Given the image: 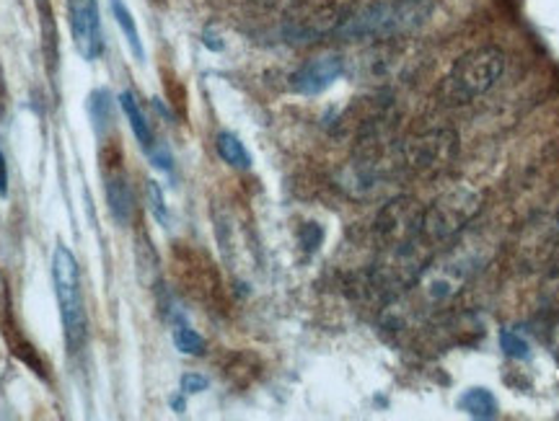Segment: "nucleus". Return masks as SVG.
Listing matches in <instances>:
<instances>
[{
	"mask_svg": "<svg viewBox=\"0 0 559 421\" xmlns=\"http://www.w3.org/2000/svg\"><path fill=\"white\" fill-rule=\"evenodd\" d=\"M506 73V52L495 45L474 47L459 55L436 91L443 107H466L485 96Z\"/></svg>",
	"mask_w": 559,
	"mask_h": 421,
	"instance_id": "obj_1",
	"label": "nucleus"
},
{
	"mask_svg": "<svg viewBox=\"0 0 559 421\" xmlns=\"http://www.w3.org/2000/svg\"><path fill=\"white\" fill-rule=\"evenodd\" d=\"M432 11H436L432 0H376L368 9L347 16L337 34L347 39L404 37V34L423 29Z\"/></svg>",
	"mask_w": 559,
	"mask_h": 421,
	"instance_id": "obj_2",
	"label": "nucleus"
},
{
	"mask_svg": "<svg viewBox=\"0 0 559 421\" xmlns=\"http://www.w3.org/2000/svg\"><path fill=\"white\" fill-rule=\"evenodd\" d=\"M52 282L55 294H58L60 318L62 328H66V341L70 352H79L86 341V308H83V292H81V272L75 256L70 254L66 245H55L52 254Z\"/></svg>",
	"mask_w": 559,
	"mask_h": 421,
	"instance_id": "obj_3",
	"label": "nucleus"
},
{
	"mask_svg": "<svg viewBox=\"0 0 559 421\" xmlns=\"http://www.w3.org/2000/svg\"><path fill=\"white\" fill-rule=\"evenodd\" d=\"M481 209V194L477 189L456 184L443 189L436 200L430 202L428 209H423V236L428 238L430 245L449 241L459 236Z\"/></svg>",
	"mask_w": 559,
	"mask_h": 421,
	"instance_id": "obj_4",
	"label": "nucleus"
},
{
	"mask_svg": "<svg viewBox=\"0 0 559 421\" xmlns=\"http://www.w3.org/2000/svg\"><path fill=\"white\" fill-rule=\"evenodd\" d=\"M347 16L345 0H296L285 13L283 34L290 41H317L340 32Z\"/></svg>",
	"mask_w": 559,
	"mask_h": 421,
	"instance_id": "obj_5",
	"label": "nucleus"
},
{
	"mask_svg": "<svg viewBox=\"0 0 559 421\" xmlns=\"http://www.w3.org/2000/svg\"><path fill=\"white\" fill-rule=\"evenodd\" d=\"M459 153V135L453 130H430L402 145V160L419 177H436L445 171Z\"/></svg>",
	"mask_w": 559,
	"mask_h": 421,
	"instance_id": "obj_6",
	"label": "nucleus"
},
{
	"mask_svg": "<svg viewBox=\"0 0 559 421\" xmlns=\"http://www.w3.org/2000/svg\"><path fill=\"white\" fill-rule=\"evenodd\" d=\"M417 236H423V207L412 196L391 200L373 222V238L379 245L402 243Z\"/></svg>",
	"mask_w": 559,
	"mask_h": 421,
	"instance_id": "obj_7",
	"label": "nucleus"
},
{
	"mask_svg": "<svg viewBox=\"0 0 559 421\" xmlns=\"http://www.w3.org/2000/svg\"><path fill=\"white\" fill-rule=\"evenodd\" d=\"M68 21L73 45L83 60H96L102 55V24L96 0H68Z\"/></svg>",
	"mask_w": 559,
	"mask_h": 421,
	"instance_id": "obj_8",
	"label": "nucleus"
},
{
	"mask_svg": "<svg viewBox=\"0 0 559 421\" xmlns=\"http://www.w3.org/2000/svg\"><path fill=\"white\" fill-rule=\"evenodd\" d=\"M342 75H345V60L340 55H324V58L300 65L290 75V88L300 96H319L326 88H332Z\"/></svg>",
	"mask_w": 559,
	"mask_h": 421,
	"instance_id": "obj_9",
	"label": "nucleus"
},
{
	"mask_svg": "<svg viewBox=\"0 0 559 421\" xmlns=\"http://www.w3.org/2000/svg\"><path fill=\"white\" fill-rule=\"evenodd\" d=\"M107 177V202H109V209L111 215H115V220L120 222V226H128L130 217H132V192H130V184L124 181V177L120 171L115 173H104Z\"/></svg>",
	"mask_w": 559,
	"mask_h": 421,
	"instance_id": "obj_10",
	"label": "nucleus"
},
{
	"mask_svg": "<svg viewBox=\"0 0 559 421\" xmlns=\"http://www.w3.org/2000/svg\"><path fill=\"white\" fill-rule=\"evenodd\" d=\"M459 409L472 419H495L500 413L498 398H495L492 390L487 388H469L459 396Z\"/></svg>",
	"mask_w": 559,
	"mask_h": 421,
	"instance_id": "obj_11",
	"label": "nucleus"
},
{
	"mask_svg": "<svg viewBox=\"0 0 559 421\" xmlns=\"http://www.w3.org/2000/svg\"><path fill=\"white\" fill-rule=\"evenodd\" d=\"M120 107L124 111V117H128L132 135L138 137V143L143 145V151L148 153L151 147L156 145V140H153V130H151L148 119H145L143 111H140V104L135 101V96H132L130 91H124V94H120Z\"/></svg>",
	"mask_w": 559,
	"mask_h": 421,
	"instance_id": "obj_12",
	"label": "nucleus"
},
{
	"mask_svg": "<svg viewBox=\"0 0 559 421\" xmlns=\"http://www.w3.org/2000/svg\"><path fill=\"white\" fill-rule=\"evenodd\" d=\"M109 9H111V16H115V21H117V26H120V32L124 34V39H128L130 52L135 55L138 62H143L145 49H143V41H140L138 24H135V19H132L128 3H124V0H109Z\"/></svg>",
	"mask_w": 559,
	"mask_h": 421,
	"instance_id": "obj_13",
	"label": "nucleus"
},
{
	"mask_svg": "<svg viewBox=\"0 0 559 421\" xmlns=\"http://www.w3.org/2000/svg\"><path fill=\"white\" fill-rule=\"evenodd\" d=\"M215 147H218V156L223 158V164H228L230 168H239V171H249L251 168L249 151L234 132H221L218 140H215Z\"/></svg>",
	"mask_w": 559,
	"mask_h": 421,
	"instance_id": "obj_14",
	"label": "nucleus"
},
{
	"mask_svg": "<svg viewBox=\"0 0 559 421\" xmlns=\"http://www.w3.org/2000/svg\"><path fill=\"white\" fill-rule=\"evenodd\" d=\"M174 347H177L181 354L200 357L202 352H205V339H202V336L194 332V328L179 326L177 332H174Z\"/></svg>",
	"mask_w": 559,
	"mask_h": 421,
	"instance_id": "obj_15",
	"label": "nucleus"
},
{
	"mask_svg": "<svg viewBox=\"0 0 559 421\" xmlns=\"http://www.w3.org/2000/svg\"><path fill=\"white\" fill-rule=\"evenodd\" d=\"M498 339H500V349H502V352H506L508 357H513V360H528V357H531L528 341L523 339L521 334L510 332V328H500Z\"/></svg>",
	"mask_w": 559,
	"mask_h": 421,
	"instance_id": "obj_16",
	"label": "nucleus"
},
{
	"mask_svg": "<svg viewBox=\"0 0 559 421\" xmlns=\"http://www.w3.org/2000/svg\"><path fill=\"white\" fill-rule=\"evenodd\" d=\"M145 196H148L151 215L156 217L160 226H169V207H166L164 192H160V187L156 184V181H145Z\"/></svg>",
	"mask_w": 559,
	"mask_h": 421,
	"instance_id": "obj_17",
	"label": "nucleus"
},
{
	"mask_svg": "<svg viewBox=\"0 0 559 421\" xmlns=\"http://www.w3.org/2000/svg\"><path fill=\"white\" fill-rule=\"evenodd\" d=\"M109 109H111L109 91L107 88L94 91V96H91V101H88V111H91V119L96 122V128H107L109 119H111Z\"/></svg>",
	"mask_w": 559,
	"mask_h": 421,
	"instance_id": "obj_18",
	"label": "nucleus"
},
{
	"mask_svg": "<svg viewBox=\"0 0 559 421\" xmlns=\"http://www.w3.org/2000/svg\"><path fill=\"white\" fill-rule=\"evenodd\" d=\"M321 238H324V230L317 222H306L304 230H300V243H304L306 251H317L321 245Z\"/></svg>",
	"mask_w": 559,
	"mask_h": 421,
	"instance_id": "obj_19",
	"label": "nucleus"
},
{
	"mask_svg": "<svg viewBox=\"0 0 559 421\" xmlns=\"http://www.w3.org/2000/svg\"><path fill=\"white\" fill-rule=\"evenodd\" d=\"M207 385H210V381H207L205 375H198V373L181 375V390L190 393V396H194V393L207 390Z\"/></svg>",
	"mask_w": 559,
	"mask_h": 421,
	"instance_id": "obj_20",
	"label": "nucleus"
},
{
	"mask_svg": "<svg viewBox=\"0 0 559 421\" xmlns=\"http://www.w3.org/2000/svg\"><path fill=\"white\" fill-rule=\"evenodd\" d=\"M148 156H151V160H153V166L160 168V171H171V168H174L171 153L166 151V147H160V145H153L151 151H148Z\"/></svg>",
	"mask_w": 559,
	"mask_h": 421,
	"instance_id": "obj_21",
	"label": "nucleus"
},
{
	"mask_svg": "<svg viewBox=\"0 0 559 421\" xmlns=\"http://www.w3.org/2000/svg\"><path fill=\"white\" fill-rule=\"evenodd\" d=\"M0 196H9V164L0 153Z\"/></svg>",
	"mask_w": 559,
	"mask_h": 421,
	"instance_id": "obj_22",
	"label": "nucleus"
},
{
	"mask_svg": "<svg viewBox=\"0 0 559 421\" xmlns=\"http://www.w3.org/2000/svg\"><path fill=\"white\" fill-rule=\"evenodd\" d=\"M0 94H3V79H0Z\"/></svg>",
	"mask_w": 559,
	"mask_h": 421,
	"instance_id": "obj_23",
	"label": "nucleus"
}]
</instances>
